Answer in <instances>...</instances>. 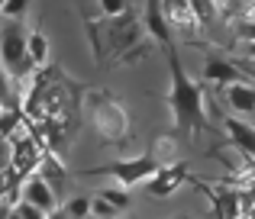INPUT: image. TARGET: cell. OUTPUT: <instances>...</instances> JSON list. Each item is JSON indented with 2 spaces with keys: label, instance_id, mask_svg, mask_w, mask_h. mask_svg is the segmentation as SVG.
<instances>
[{
  "label": "cell",
  "instance_id": "obj_26",
  "mask_svg": "<svg viewBox=\"0 0 255 219\" xmlns=\"http://www.w3.org/2000/svg\"><path fill=\"white\" fill-rule=\"evenodd\" d=\"M87 219H100V216H87Z\"/></svg>",
  "mask_w": 255,
  "mask_h": 219
},
{
  "label": "cell",
  "instance_id": "obj_18",
  "mask_svg": "<svg viewBox=\"0 0 255 219\" xmlns=\"http://www.w3.org/2000/svg\"><path fill=\"white\" fill-rule=\"evenodd\" d=\"M16 110H6L0 113V139H6V132H13V126H16Z\"/></svg>",
  "mask_w": 255,
  "mask_h": 219
},
{
  "label": "cell",
  "instance_id": "obj_3",
  "mask_svg": "<svg viewBox=\"0 0 255 219\" xmlns=\"http://www.w3.org/2000/svg\"><path fill=\"white\" fill-rule=\"evenodd\" d=\"M23 200H26V203H32V207H39L45 216H52V213L58 210V197H55V190H52L39 174H32L29 181L23 184Z\"/></svg>",
  "mask_w": 255,
  "mask_h": 219
},
{
  "label": "cell",
  "instance_id": "obj_22",
  "mask_svg": "<svg viewBox=\"0 0 255 219\" xmlns=\"http://www.w3.org/2000/svg\"><path fill=\"white\" fill-rule=\"evenodd\" d=\"M243 36H246V39H255V26H249V29H243Z\"/></svg>",
  "mask_w": 255,
  "mask_h": 219
},
{
  "label": "cell",
  "instance_id": "obj_10",
  "mask_svg": "<svg viewBox=\"0 0 255 219\" xmlns=\"http://www.w3.org/2000/svg\"><path fill=\"white\" fill-rule=\"evenodd\" d=\"M29 58L32 65H42L49 58V42H45L42 32H29Z\"/></svg>",
  "mask_w": 255,
  "mask_h": 219
},
{
  "label": "cell",
  "instance_id": "obj_23",
  "mask_svg": "<svg viewBox=\"0 0 255 219\" xmlns=\"http://www.w3.org/2000/svg\"><path fill=\"white\" fill-rule=\"evenodd\" d=\"M249 71H252V74H255V65H249Z\"/></svg>",
  "mask_w": 255,
  "mask_h": 219
},
{
  "label": "cell",
  "instance_id": "obj_9",
  "mask_svg": "<svg viewBox=\"0 0 255 219\" xmlns=\"http://www.w3.org/2000/svg\"><path fill=\"white\" fill-rule=\"evenodd\" d=\"M207 81H236V68H233V65H226V62H210L207 65Z\"/></svg>",
  "mask_w": 255,
  "mask_h": 219
},
{
  "label": "cell",
  "instance_id": "obj_21",
  "mask_svg": "<svg viewBox=\"0 0 255 219\" xmlns=\"http://www.w3.org/2000/svg\"><path fill=\"white\" fill-rule=\"evenodd\" d=\"M49 219H68V213H65V210H55V213H52Z\"/></svg>",
  "mask_w": 255,
  "mask_h": 219
},
{
  "label": "cell",
  "instance_id": "obj_8",
  "mask_svg": "<svg viewBox=\"0 0 255 219\" xmlns=\"http://www.w3.org/2000/svg\"><path fill=\"white\" fill-rule=\"evenodd\" d=\"M230 103L236 110H243V113H252L255 110V90L243 87V84H233L230 87Z\"/></svg>",
  "mask_w": 255,
  "mask_h": 219
},
{
  "label": "cell",
  "instance_id": "obj_4",
  "mask_svg": "<svg viewBox=\"0 0 255 219\" xmlns=\"http://www.w3.org/2000/svg\"><path fill=\"white\" fill-rule=\"evenodd\" d=\"M104 174H117L120 184L129 187V184H139V181H145V177L158 174V171H155V161H152V158H136V161L110 164V168H104Z\"/></svg>",
  "mask_w": 255,
  "mask_h": 219
},
{
  "label": "cell",
  "instance_id": "obj_16",
  "mask_svg": "<svg viewBox=\"0 0 255 219\" xmlns=\"http://www.w3.org/2000/svg\"><path fill=\"white\" fill-rule=\"evenodd\" d=\"M6 168H13V145L6 142V139H0V174H3Z\"/></svg>",
  "mask_w": 255,
  "mask_h": 219
},
{
  "label": "cell",
  "instance_id": "obj_13",
  "mask_svg": "<svg viewBox=\"0 0 255 219\" xmlns=\"http://www.w3.org/2000/svg\"><path fill=\"white\" fill-rule=\"evenodd\" d=\"M120 210L110 207V203L104 200V197H97V200H91V216H100V219H117Z\"/></svg>",
  "mask_w": 255,
  "mask_h": 219
},
{
  "label": "cell",
  "instance_id": "obj_27",
  "mask_svg": "<svg viewBox=\"0 0 255 219\" xmlns=\"http://www.w3.org/2000/svg\"><path fill=\"white\" fill-rule=\"evenodd\" d=\"M0 110H3V107H0Z\"/></svg>",
  "mask_w": 255,
  "mask_h": 219
},
{
  "label": "cell",
  "instance_id": "obj_6",
  "mask_svg": "<svg viewBox=\"0 0 255 219\" xmlns=\"http://www.w3.org/2000/svg\"><path fill=\"white\" fill-rule=\"evenodd\" d=\"M36 164H39L36 142H32V139H19V142L13 145V168H16L19 174H26V171H32Z\"/></svg>",
  "mask_w": 255,
  "mask_h": 219
},
{
  "label": "cell",
  "instance_id": "obj_19",
  "mask_svg": "<svg viewBox=\"0 0 255 219\" xmlns=\"http://www.w3.org/2000/svg\"><path fill=\"white\" fill-rule=\"evenodd\" d=\"M0 103L10 107V81H6V71H0Z\"/></svg>",
  "mask_w": 255,
  "mask_h": 219
},
{
  "label": "cell",
  "instance_id": "obj_5",
  "mask_svg": "<svg viewBox=\"0 0 255 219\" xmlns=\"http://www.w3.org/2000/svg\"><path fill=\"white\" fill-rule=\"evenodd\" d=\"M39 177H42V181L49 184L52 190H55V197L62 194V190H65V184H68V174H65L62 161H58V158H52V155L39 161Z\"/></svg>",
  "mask_w": 255,
  "mask_h": 219
},
{
  "label": "cell",
  "instance_id": "obj_24",
  "mask_svg": "<svg viewBox=\"0 0 255 219\" xmlns=\"http://www.w3.org/2000/svg\"><path fill=\"white\" fill-rule=\"evenodd\" d=\"M10 219H19V216H16V213H10Z\"/></svg>",
  "mask_w": 255,
  "mask_h": 219
},
{
  "label": "cell",
  "instance_id": "obj_7",
  "mask_svg": "<svg viewBox=\"0 0 255 219\" xmlns=\"http://www.w3.org/2000/svg\"><path fill=\"white\" fill-rule=\"evenodd\" d=\"M230 136H233V142L239 145V148H246V151H255V129L252 126H246V123H239V119H230Z\"/></svg>",
  "mask_w": 255,
  "mask_h": 219
},
{
  "label": "cell",
  "instance_id": "obj_17",
  "mask_svg": "<svg viewBox=\"0 0 255 219\" xmlns=\"http://www.w3.org/2000/svg\"><path fill=\"white\" fill-rule=\"evenodd\" d=\"M23 13H26V3H19V0H10V3L0 6V16H6V19H16Z\"/></svg>",
  "mask_w": 255,
  "mask_h": 219
},
{
  "label": "cell",
  "instance_id": "obj_25",
  "mask_svg": "<svg viewBox=\"0 0 255 219\" xmlns=\"http://www.w3.org/2000/svg\"><path fill=\"white\" fill-rule=\"evenodd\" d=\"M249 52H252V55H255V45H252V49H249Z\"/></svg>",
  "mask_w": 255,
  "mask_h": 219
},
{
  "label": "cell",
  "instance_id": "obj_12",
  "mask_svg": "<svg viewBox=\"0 0 255 219\" xmlns=\"http://www.w3.org/2000/svg\"><path fill=\"white\" fill-rule=\"evenodd\" d=\"M65 213H68V219H87L91 216V200L87 197H75V200L65 203Z\"/></svg>",
  "mask_w": 255,
  "mask_h": 219
},
{
  "label": "cell",
  "instance_id": "obj_1",
  "mask_svg": "<svg viewBox=\"0 0 255 219\" xmlns=\"http://www.w3.org/2000/svg\"><path fill=\"white\" fill-rule=\"evenodd\" d=\"M0 55H3L6 74L13 77H26L32 68L29 58V32L23 29L19 19H6L3 29H0Z\"/></svg>",
  "mask_w": 255,
  "mask_h": 219
},
{
  "label": "cell",
  "instance_id": "obj_20",
  "mask_svg": "<svg viewBox=\"0 0 255 219\" xmlns=\"http://www.w3.org/2000/svg\"><path fill=\"white\" fill-rule=\"evenodd\" d=\"M10 213H13V210L6 207V203H0V219H10Z\"/></svg>",
  "mask_w": 255,
  "mask_h": 219
},
{
  "label": "cell",
  "instance_id": "obj_14",
  "mask_svg": "<svg viewBox=\"0 0 255 219\" xmlns=\"http://www.w3.org/2000/svg\"><path fill=\"white\" fill-rule=\"evenodd\" d=\"M100 197H104V200L110 203V207H117V210H126V207H129V194H126V190L110 187V190H104Z\"/></svg>",
  "mask_w": 255,
  "mask_h": 219
},
{
  "label": "cell",
  "instance_id": "obj_11",
  "mask_svg": "<svg viewBox=\"0 0 255 219\" xmlns=\"http://www.w3.org/2000/svg\"><path fill=\"white\" fill-rule=\"evenodd\" d=\"M174 187H178V177H174V174H155V177H152V184H149V194L165 197V194H171Z\"/></svg>",
  "mask_w": 255,
  "mask_h": 219
},
{
  "label": "cell",
  "instance_id": "obj_2",
  "mask_svg": "<svg viewBox=\"0 0 255 219\" xmlns=\"http://www.w3.org/2000/svg\"><path fill=\"white\" fill-rule=\"evenodd\" d=\"M174 103H178V123L181 126H197L200 123V97H197V90L187 84V77H184V71H178V65H174Z\"/></svg>",
  "mask_w": 255,
  "mask_h": 219
},
{
  "label": "cell",
  "instance_id": "obj_15",
  "mask_svg": "<svg viewBox=\"0 0 255 219\" xmlns=\"http://www.w3.org/2000/svg\"><path fill=\"white\" fill-rule=\"evenodd\" d=\"M13 213H16L19 219H49L39 207H32V203H26V200H19L16 207H13Z\"/></svg>",
  "mask_w": 255,
  "mask_h": 219
}]
</instances>
